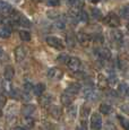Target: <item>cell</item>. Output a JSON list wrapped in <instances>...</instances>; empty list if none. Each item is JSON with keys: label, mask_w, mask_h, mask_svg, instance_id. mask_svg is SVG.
Returning <instances> with one entry per match:
<instances>
[{"label": "cell", "mask_w": 129, "mask_h": 130, "mask_svg": "<svg viewBox=\"0 0 129 130\" xmlns=\"http://www.w3.org/2000/svg\"><path fill=\"white\" fill-rule=\"evenodd\" d=\"M104 23L110 27H118L120 26V18L116 14L110 12V14H108L104 17Z\"/></svg>", "instance_id": "1"}, {"label": "cell", "mask_w": 129, "mask_h": 130, "mask_svg": "<svg viewBox=\"0 0 129 130\" xmlns=\"http://www.w3.org/2000/svg\"><path fill=\"white\" fill-rule=\"evenodd\" d=\"M45 42L48 45L54 47L57 50H63V47H64L63 42L57 36H48L45 39Z\"/></svg>", "instance_id": "2"}, {"label": "cell", "mask_w": 129, "mask_h": 130, "mask_svg": "<svg viewBox=\"0 0 129 130\" xmlns=\"http://www.w3.org/2000/svg\"><path fill=\"white\" fill-rule=\"evenodd\" d=\"M84 97H85L87 101H96V100H99V97H100V93H99L98 91H95L94 88H92V87H86L85 89H84Z\"/></svg>", "instance_id": "3"}, {"label": "cell", "mask_w": 129, "mask_h": 130, "mask_svg": "<svg viewBox=\"0 0 129 130\" xmlns=\"http://www.w3.org/2000/svg\"><path fill=\"white\" fill-rule=\"evenodd\" d=\"M76 40H77V42L80 44V45L87 46L88 44L91 43V41H92V36L90 35V34L85 33V32H79V33L77 34Z\"/></svg>", "instance_id": "4"}, {"label": "cell", "mask_w": 129, "mask_h": 130, "mask_svg": "<svg viewBox=\"0 0 129 130\" xmlns=\"http://www.w3.org/2000/svg\"><path fill=\"white\" fill-rule=\"evenodd\" d=\"M62 76H63V71L59 68H56V67L48 70V77L52 80H59V79L62 78Z\"/></svg>", "instance_id": "5"}, {"label": "cell", "mask_w": 129, "mask_h": 130, "mask_svg": "<svg viewBox=\"0 0 129 130\" xmlns=\"http://www.w3.org/2000/svg\"><path fill=\"white\" fill-rule=\"evenodd\" d=\"M91 126L94 130H100L102 128V118L99 113H93L91 117Z\"/></svg>", "instance_id": "6"}, {"label": "cell", "mask_w": 129, "mask_h": 130, "mask_svg": "<svg viewBox=\"0 0 129 130\" xmlns=\"http://www.w3.org/2000/svg\"><path fill=\"white\" fill-rule=\"evenodd\" d=\"M95 53L103 61H108L111 58V52L108 47H99V49L95 50Z\"/></svg>", "instance_id": "7"}, {"label": "cell", "mask_w": 129, "mask_h": 130, "mask_svg": "<svg viewBox=\"0 0 129 130\" xmlns=\"http://www.w3.org/2000/svg\"><path fill=\"white\" fill-rule=\"evenodd\" d=\"M26 54H27V50L25 46L19 45L15 49V59H16L17 62L23 61L26 58Z\"/></svg>", "instance_id": "8"}, {"label": "cell", "mask_w": 129, "mask_h": 130, "mask_svg": "<svg viewBox=\"0 0 129 130\" xmlns=\"http://www.w3.org/2000/svg\"><path fill=\"white\" fill-rule=\"evenodd\" d=\"M67 64H68V68L70 69L71 71H78L79 69H80V67H82L80 60H79L78 58H76V57L69 58L68 62H67Z\"/></svg>", "instance_id": "9"}, {"label": "cell", "mask_w": 129, "mask_h": 130, "mask_svg": "<svg viewBox=\"0 0 129 130\" xmlns=\"http://www.w3.org/2000/svg\"><path fill=\"white\" fill-rule=\"evenodd\" d=\"M13 12H14L13 7L8 2L4 1V0H0V14L7 16V15H11Z\"/></svg>", "instance_id": "10"}, {"label": "cell", "mask_w": 129, "mask_h": 130, "mask_svg": "<svg viewBox=\"0 0 129 130\" xmlns=\"http://www.w3.org/2000/svg\"><path fill=\"white\" fill-rule=\"evenodd\" d=\"M49 113H50V116L52 117V118L56 119V120H59L61 118V116H62V111H61V109L57 105H51L50 107H49Z\"/></svg>", "instance_id": "11"}, {"label": "cell", "mask_w": 129, "mask_h": 130, "mask_svg": "<svg viewBox=\"0 0 129 130\" xmlns=\"http://www.w3.org/2000/svg\"><path fill=\"white\" fill-rule=\"evenodd\" d=\"M11 35V28L7 24L0 26V37L1 39H8Z\"/></svg>", "instance_id": "12"}, {"label": "cell", "mask_w": 129, "mask_h": 130, "mask_svg": "<svg viewBox=\"0 0 129 130\" xmlns=\"http://www.w3.org/2000/svg\"><path fill=\"white\" fill-rule=\"evenodd\" d=\"M35 110H36L35 105H33V104H26V105H24L23 109H22V113L25 117H31L32 114L35 112Z\"/></svg>", "instance_id": "13"}, {"label": "cell", "mask_w": 129, "mask_h": 130, "mask_svg": "<svg viewBox=\"0 0 129 130\" xmlns=\"http://www.w3.org/2000/svg\"><path fill=\"white\" fill-rule=\"evenodd\" d=\"M80 84L79 83H73V84H70L68 87H67V89H66V93H68V94H70V95H75V94H77L79 91H80Z\"/></svg>", "instance_id": "14"}, {"label": "cell", "mask_w": 129, "mask_h": 130, "mask_svg": "<svg viewBox=\"0 0 129 130\" xmlns=\"http://www.w3.org/2000/svg\"><path fill=\"white\" fill-rule=\"evenodd\" d=\"M60 101H61V103H62L64 106H70L71 103H73V101H74L73 95H70L68 93H63L62 95H61V97H60Z\"/></svg>", "instance_id": "15"}, {"label": "cell", "mask_w": 129, "mask_h": 130, "mask_svg": "<svg viewBox=\"0 0 129 130\" xmlns=\"http://www.w3.org/2000/svg\"><path fill=\"white\" fill-rule=\"evenodd\" d=\"M15 76V69L11 66H7L4 70V77L6 80H11Z\"/></svg>", "instance_id": "16"}, {"label": "cell", "mask_w": 129, "mask_h": 130, "mask_svg": "<svg viewBox=\"0 0 129 130\" xmlns=\"http://www.w3.org/2000/svg\"><path fill=\"white\" fill-rule=\"evenodd\" d=\"M51 102H52V96L50 94L41 95V99H40V104H41V106H43V107L50 106Z\"/></svg>", "instance_id": "17"}, {"label": "cell", "mask_w": 129, "mask_h": 130, "mask_svg": "<svg viewBox=\"0 0 129 130\" xmlns=\"http://www.w3.org/2000/svg\"><path fill=\"white\" fill-rule=\"evenodd\" d=\"M108 78H105L104 77V75L102 74H100L98 76V86H99V88L100 89H105L106 87H108Z\"/></svg>", "instance_id": "18"}, {"label": "cell", "mask_w": 129, "mask_h": 130, "mask_svg": "<svg viewBox=\"0 0 129 130\" xmlns=\"http://www.w3.org/2000/svg\"><path fill=\"white\" fill-rule=\"evenodd\" d=\"M118 93L120 96H126L129 93V86L126 83H121L118 87Z\"/></svg>", "instance_id": "19"}, {"label": "cell", "mask_w": 129, "mask_h": 130, "mask_svg": "<svg viewBox=\"0 0 129 130\" xmlns=\"http://www.w3.org/2000/svg\"><path fill=\"white\" fill-rule=\"evenodd\" d=\"M111 36H112L113 41L117 42V43H121V42L123 41V34L121 31H113Z\"/></svg>", "instance_id": "20"}, {"label": "cell", "mask_w": 129, "mask_h": 130, "mask_svg": "<svg viewBox=\"0 0 129 130\" xmlns=\"http://www.w3.org/2000/svg\"><path fill=\"white\" fill-rule=\"evenodd\" d=\"M67 5L73 7V8L80 9L84 5V0H67Z\"/></svg>", "instance_id": "21"}, {"label": "cell", "mask_w": 129, "mask_h": 130, "mask_svg": "<svg viewBox=\"0 0 129 130\" xmlns=\"http://www.w3.org/2000/svg\"><path fill=\"white\" fill-rule=\"evenodd\" d=\"M44 91H45V85L40 83L38 85H35V86L33 87V92L35 95H38V96H41L42 94L44 93Z\"/></svg>", "instance_id": "22"}, {"label": "cell", "mask_w": 129, "mask_h": 130, "mask_svg": "<svg viewBox=\"0 0 129 130\" xmlns=\"http://www.w3.org/2000/svg\"><path fill=\"white\" fill-rule=\"evenodd\" d=\"M111 111H112V107H111L110 104H108V103H102L100 105V112L102 114H110L111 113Z\"/></svg>", "instance_id": "23"}, {"label": "cell", "mask_w": 129, "mask_h": 130, "mask_svg": "<svg viewBox=\"0 0 129 130\" xmlns=\"http://www.w3.org/2000/svg\"><path fill=\"white\" fill-rule=\"evenodd\" d=\"M23 124H24V127H25V128L32 129L34 127V124H35V121H34L31 117H25L24 120H23Z\"/></svg>", "instance_id": "24"}, {"label": "cell", "mask_w": 129, "mask_h": 130, "mask_svg": "<svg viewBox=\"0 0 129 130\" xmlns=\"http://www.w3.org/2000/svg\"><path fill=\"white\" fill-rule=\"evenodd\" d=\"M68 117L70 120H75L77 117V107L76 106H69L68 107Z\"/></svg>", "instance_id": "25"}, {"label": "cell", "mask_w": 129, "mask_h": 130, "mask_svg": "<svg viewBox=\"0 0 129 130\" xmlns=\"http://www.w3.org/2000/svg\"><path fill=\"white\" fill-rule=\"evenodd\" d=\"M18 24L22 25V26H24V27H29L31 26V22H29V19H27L25 16H19Z\"/></svg>", "instance_id": "26"}, {"label": "cell", "mask_w": 129, "mask_h": 130, "mask_svg": "<svg viewBox=\"0 0 129 130\" xmlns=\"http://www.w3.org/2000/svg\"><path fill=\"white\" fill-rule=\"evenodd\" d=\"M19 37L25 42L31 41V34H29V32H27V31H21L19 32Z\"/></svg>", "instance_id": "27"}, {"label": "cell", "mask_w": 129, "mask_h": 130, "mask_svg": "<svg viewBox=\"0 0 129 130\" xmlns=\"http://www.w3.org/2000/svg\"><path fill=\"white\" fill-rule=\"evenodd\" d=\"M78 21L83 22V23H87V22H88L87 12L84 11V10H80V12H79V15H78Z\"/></svg>", "instance_id": "28"}, {"label": "cell", "mask_w": 129, "mask_h": 130, "mask_svg": "<svg viewBox=\"0 0 129 130\" xmlns=\"http://www.w3.org/2000/svg\"><path fill=\"white\" fill-rule=\"evenodd\" d=\"M90 112H91V110H90V107L88 106H82V109H80V117L83 119H85V118H87L88 117V114H90Z\"/></svg>", "instance_id": "29"}, {"label": "cell", "mask_w": 129, "mask_h": 130, "mask_svg": "<svg viewBox=\"0 0 129 130\" xmlns=\"http://www.w3.org/2000/svg\"><path fill=\"white\" fill-rule=\"evenodd\" d=\"M2 88H4L5 92H7V93H10V91L13 89V87H11V84H10V80H4V82H2Z\"/></svg>", "instance_id": "30"}, {"label": "cell", "mask_w": 129, "mask_h": 130, "mask_svg": "<svg viewBox=\"0 0 129 130\" xmlns=\"http://www.w3.org/2000/svg\"><path fill=\"white\" fill-rule=\"evenodd\" d=\"M66 40H67V44H68V46H70V47H74L75 46V44H76V39L74 37L73 35H67L66 37Z\"/></svg>", "instance_id": "31"}, {"label": "cell", "mask_w": 129, "mask_h": 130, "mask_svg": "<svg viewBox=\"0 0 129 130\" xmlns=\"http://www.w3.org/2000/svg\"><path fill=\"white\" fill-rule=\"evenodd\" d=\"M119 121H120L121 126H122L126 130H129V120H128L127 118H123V117H119Z\"/></svg>", "instance_id": "32"}, {"label": "cell", "mask_w": 129, "mask_h": 130, "mask_svg": "<svg viewBox=\"0 0 129 130\" xmlns=\"http://www.w3.org/2000/svg\"><path fill=\"white\" fill-rule=\"evenodd\" d=\"M57 60H58L59 62H61V63H67L68 60H69V57H68V54L62 53V54H60V56L57 58Z\"/></svg>", "instance_id": "33"}, {"label": "cell", "mask_w": 129, "mask_h": 130, "mask_svg": "<svg viewBox=\"0 0 129 130\" xmlns=\"http://www.w3.org/2000/svg\"><path fill=\"white\" fill-rule=\"evenodd\" d=\"M76 130H87V122H86V120H82L78 126L76 127Z\"/></svg>", "instance_id": "34"}, {"label": "cell", "mask_w": 129, "mask_h": 130, "mask_svg": "<svg viewBox=\"0 0 129 130\" xmlns=\"http://www.w3.org/2000/svg\"><path fill=\"white\" fill-rule=\"evenodd\" d=\"M118 66H119V68H120V69L125 70V69H127L128 63H127V61H126L125 59H119L118 60Z\"/></svg>", "instance_id": "35"}, {"label": "cell", "mask_w": 129, "mask_h": 130, "mask_svg": "<svg viewBox=\"0 0 129 130\" xmlns=\"http://www.w3.org/2000/svg\"><path fill=\"white\" fill-rule=\"evenodd\" d=\"M117 82H118V78H117V76L115 74H110V76H109L108 78V83L110 85H116Z\"/></svg>", "instance_id": "36"}, {"label": "cell", "mask_w": 129, "mask_h": 130, "mask_svg": "<svg viewBox=\"0 0 129 130\" xmlns=\"http://www.w3.org/2000/svg\"><path fill=\"white\" fill-rule=\"evenodd\" d=\"M9 94H10L11 97H14V99H16V100H18L19 97H21V94H19L18 89H16V88H13V89H11Z\"/></svg>", "instance_id": "37"}, {"label": "cell", "mask_w": 129, "mask_h": 130, "mask_svg": "<svg viewBox=\"0 0 129 130\" xmlns=\"http://www.w3.org/2000/svg\"><path fill=\"white\" fill-rule=\"evenodd\" d=\"M121 14H122V16L125 17V18L129 19V6L123 7V8L121 9Z\"/></svg>", "instance_id": "38"}, {"label": "cell", "mask_w": 129, "mask_h": 130, "mask_svg": "<svg viewBox=\"0 0 129 130\" xmlns=\"http://www.w3.org/2000/svg\"><path fill=\"white\" fill-rule=\"evenodd\" d=\"M92 12H93V17L94 18H96V19H99V18H101V11L99 10L98 8H92Z\"/></svg>", "instance_id": "39"}, {"label": "cell", "mask_w": 129, "mask_h": 130, "mask_svg": "<svg viewBox=\"0 0 129 130\" xmlns=\"http://www.w3.org/2000/svg\"><path fill=\"white\" fill-rule=\"evenodd\" d=\"M46 14H48V16L50 17V18H58L59 17V12L56 10H49Z\"/></svg>", "instance_id": "40"}, {"label": "cell", "mask_w": 129, "mask_h": 130, "mask_svg": "<svg viewBox=\"0 0 129 130\" xmlns=\"http://www.w3.org/2000/svg\"><path fill=\"white\" fill-rule=\"evenodd\" d=\"M120 109H121V111H122L123 113H126V114H128L129 116V103L122 104V105L120 106Z\"/></svg>", "instance_id": "41"}, {"label": "cell", "mask_w": 129, "mask_h": 130, "mask_svg": "<svg viewBox=\"0 0 129 130\" xmlns=\"http://www.w3.org/2000/svg\"><path fill=\"white\" fill-rule=\"evenodd\" d=\"M46 5L50 7L59 6V0H46Z\"/></svg>", "instance_id": "42"}, {"label": "cell", "mask_w": 129, "mask_h": 130, "mask_svg": "<svg viewBox=\"0 0 129 130\" xmlns=\"http://www.w3.org/2000/svg\"><path fill=\"white\" fill-rule=\"evenodd\" d=\"M54 26H56V28H58V29H63L64 27H66V24H64V22H62V21H59L54 24Z\"/></svg>", "instance_id": "43"}, {"label": "cell", "mask_w": 129, "mask_h": 130, "mask_svg": "<svg viewBox=\"0 0 129 130\" xmlns=\"http://www.w3.org/2000/svg\"><path fill=\"white\" fill-rule=\"evenodd\" d=\"M32 89H33V86H32V84L26 83L25 85H24V92H25V93H31Z\"/></svg>", "instance_id": "44"}, {"label": "cell", "mask_w": 129, "mask_h": 130, "mask_svg": "<svg viewBox=\"0 0 129 130\" xmlns=\"http://www.w3.org/2000/svg\"><path fill=\"white\" fill-rule=\"evenodd\" d=\"M6 102H7L6 96H5V95H2V94H0V109L6 105Z\"/></svg>", "instance_id": "45"}, {"label": "cell", "mask_w": 129, "mask_h": 130, "mask_svg": "<svg viewBox=\"0 0 129 130\" xmlns=\"http://www.w3.org/2000/svg\"><path fill=\"white\" fill-rule=\"evenodd\" d=\"M105 129H106V130H117L116 127L113 126L112 123H110V122H108V123L105 124Z\"/></svg>", "instance_id": "46"}, {"label": "cell", "mask_w": 129, "mask_h": 130, "mask_svg": "<svg viewBox=\"0 0 129 130\" xmlns=\"http://www.w3.org/2000/svg\"><path fill=\"white\" fill-rule=\"evenodd\" d=\"M2 54H4V50H2V47L0 46V58L2 57Z\"/></svg>", "instance_id": "47"}, {"label": "cell", "mask_w": 129, "mask_h": 130, "mask_svg": "<svg viewBox=\"0 0 129 130\" xmlns=\"http://www.w3.org/2000/svg\"><path fill=\"white\" fill-rule=\"evenodd\" d=\"M14 130H26V129L23 128V127H18V128H15Z\"/></svg>", "instance_id": "48"}, {"label": "cell", "mask_w": 129, "mask_h": 130, "mask_svg": "<svg viewBox=\"0 0 129 130\" xmlns=\"http://www.w3.org/2000/svg\"><path fill=\"white\" fill-rule=\"evenodd\" d=\"M127 29H128V32H129V23H128V25H127Z\"/></svg>", "instance_id": "49"}, {"label": "cell", "mask_w": 129, "mask_h": 130, "mask_svg": "<svg viewBox=\"0 0 129 130\" xmlns=\"http://www.w3.org/2000/svg\"><path fill=\"white\" fill-rule=\"evenodd\" d=\"M13 1H15V2H17V1H19V0H13Z\"/></svg>", "instance_id": "50"}, {"label": "cell", "mask_w": 129, "mask_h": 130, "mask_svg": "<svg viewBox=\"0 0 129 130\" xmlns=\"http://www.w3.org/2000/svg\"><path fill=\"white\" fill-rule=\"evenodd\" d=\"M0 117H1V111H0Z\"/></svg>", "instance_id": "51"}, {"label": "cell", "mask_w": 129, "mask_h": 130, "mask_svg": "<svg viewBox=\"0 0 129 130\" xmlns=\"http://www.w3.org/2000/svg\"><path fill=\"white\" fill-rule=\"evenodd\" d=\"M128 95H129V93H128Z\"/></svg>", "instance_id": "52"}]
</instances>
